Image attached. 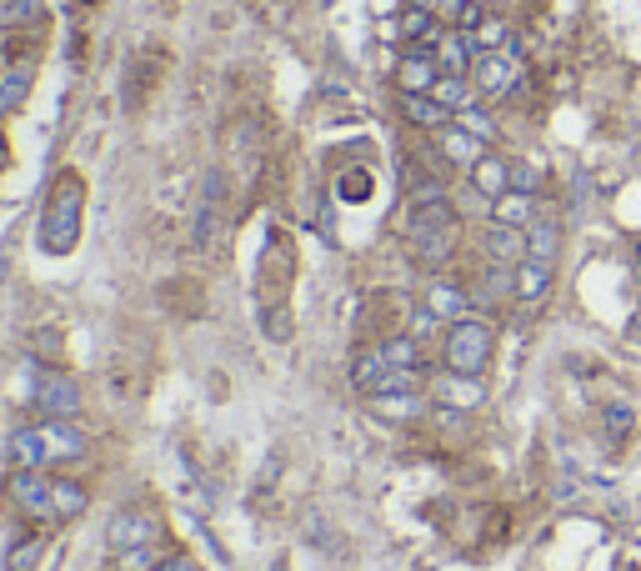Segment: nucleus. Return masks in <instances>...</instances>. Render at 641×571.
I'll use <instances>...</instances> for the list:
<instances>
[{
    "instance_id": "393cba45",
    "label": "nucleus",
    "mask_w": 641,
    "mask_h": 571,
    "mask_svg": "<svg viewBox=\"0 0 641 571\" xmlns=\"http://www.w3.org/2000/svg\"><path fill=\"white\" fill-rule=\"evenodd\" d=\"M431 96H436L441 106L451 110V116H461V110H466V106H476V96H481V90L471 86V76H441L436 86H431Z\"/></svg>"
},
{
    "instance_id": "c03bdc74",
    "label": "nucleus",
    "mask_w": 641,
    "mask_h": 571,
    "mask_svg": "<svg viewBox=\"0 0 641 571\" xmlns=\"http://www.w3.org/2000/svg\"><path fill=\"white\" fill-rule=\"evenodd\" d=\"M637 270H641V246H637Z\"/></svg>"
},
{
    "instance_id": "58836bf2",
    "label": "nucleus",
    "mask_w": 641,
    "mask_h": 571,
    "mask_svg": "<svg viewBox=\"0 0 641 571\" xmlns=\"http://www.w3.org/2000/svg\"><path fill=\"white\" fill-rule=\"evenodd\" d=\"M156 571H196V561H190V557H160Z\"/></svg>"
},
{
    "instance_id": "4c0bfd02",
    "label": "nucleus",
    "mask_w": 641,
    "mask_h": 571,
    "mask_svg": "<svg viewBox=\"0 0 641 571\" xmlns=\"http://www.w3.org/2000/svg\"><path fill=\"white\" fill-rule=\"evenodd\" d=\"M456 126H466L471 136H481V140H486V146H491V136H496V126H491V120L481 116L476 106H466V110H461V116H456Z\"/></svg>"
},
{
    "instance_id": "79ce46f5",
    "label": "nucleus",
    "mask_w": 641,
    "mask_h": 571,
    "mask_svg": "<svg viewBox=\"0 0 641 571\" xmlns=\"http://www.w3.org/2000/svg\"><path fill=\"white\" fill-rule=\"evenodd\" d=\"M10 166V146H6V136H0V170Z\"/></svg>"
},
{
    "instance_id": "b1692460",
    "label": "nucleus",
    "mask_w": 641,
    "mask_h": 571,
    "mask_svg": "<svg viewBox=\"0 0 641 571\" xmlns=\"http://www.w3.org/2000/svg\"><path fill=\"white\" fill-rule=\"evenodd\" d=\"M471 40H476V50H511L516 46V30H511L506 16H481L476 26H471Z\"/></svg>"
},
{
    "instance_id": "39448f33",
    "label": "nucleus",
    "mask_w": 641,
    "mask_h": 571,
    "mask_svg": "<svg viewBox=\"0 0 641 571\" xmlns=\"http://www.w3.org/2000/svg\"><path fill=\"white\" fill-rule=\"evenodd\" d=\"M50 481L56 476H46V471H16L10 466V476H6L10 506H16L20 516H30V521H56V511H50Z\"/></svg>"
},
{
    "instance_id": "412c9836",
    "label": "nucleus",
    "mask_w": 641,
    "mask_h": 571,
    "mask_svg": "<svg viewBox=\"0 0 641 571\" xmlns=\"http://www.w3.org/2000/svg\"><path fill=\"white\" fill-rule=\"evenodd\" d=\"M511 280H516L521 301H546L551 280H556V266H546V260H521V266L511 270Z\"/></svg>"
},
{
    "instance_id": "e433bc0d",
    "label": "nucleus",
    "mask_w": 641,
    "mask_h": 571,
    "mask_svg": "<svg viewBox=\"0 0 641 571\" xmlns=\"http://www.w3.org/2000/svg\"><path fill=\"white\" fill-rule=\"evenodd\" d=\"M631 426H637L631 406H627V401H611V406H607V431H611V436H627Z\"/></svg>"
},
{
    "instance_id": "7c9ffc66",
    "label": "nucleus",
    "mask_w": 641,
    "mask_h": 571,
    "mask_svg": "<svg viewBox=\"0 0 641 571\" xmlns=\"http://www.w3.org/2000/svg\"><path fill=\"white\" fill-rule=\"evenodd\" d=\"M381 356H386L391 366H426V356H421V341L411 336V331H401V336H386V341H381Z\"/></svg>"
},
{
    "instance_id": "4be33fe9",
    "label": "nucleus",
    "mask_w": 641,
    "mask_h": 571,
    "mask_svg": "<svg viewBox=\"0 0 641 571\" xmlns=\"http://www.w3.org/2000/svg\"><path fill=\"white\" fill-rule=\"evenodd\" d=\"M456 220V206L446 196H426V200H411V216H406V236L411 230H436Z\"/></svg>"
},
{
    "instance_id": "bb28decb",
    "label": "nucleus",
    "mask_w": 641,
    "mask_h": 571,
    "mask_svg": "<svg viewBox=\"0 0 641 571\" xmlns=\"http://www.w3.org/2000/svg\"><path fill=\"white\" fill-rule=\"evenodd\" d=\"M46 547H50L46 531H26V536L6 551V571H36L40 557H46Z\"/></svg>"
},
{
    "instance_id": "423d86ee",
    "label": "nucleus",
    "mask_w": 641,
    "mask_h": 571,
    "mask_svg": "<svg viewBox=\"0 0 641 571\" xmlns=\"http://www.w3.org/2000/svg\"><path fill=\"white\" fill-rule=\"evenodd\" d=\"M516 80H521L516 50H481L476 66H471V86H476L486 100H496V96H506V90H516Z\"/></svg>"
},
{
    "instance_id": "a19ab883",
    "label": "nucleus",
    "mask_w": 641,
    "mask_h": 571,
    "mask_svg": "<svg viewBox=\"0 0 641 571\" xmlns=\"http://www.w3.org/2000/svg\"><path fill=\"white\" fill-rule=\"evenodd\" d=\"M466 6H471V0H436V10H441V16H451V20H456Z\"/></svg>"
},
{
    "instance_id": "5701e85b",
    "label": "nucleus",
    "mask_w": 641,
    "mask_h": 571,
    "mask_svg": "<svg viewBox=\"0 0 641 571\" xmlns=\"http://www.w3.org/2000/svg\"><path fill=\"white\" fill-rule=\"evenodd\" d=\"M491 216H496V226H531L536 220V196H521V190H506V196L491 200Z\"/></svg>"
},
{
    "instance_id": "ea45409f",
    "label": "nucleus",
    "mask_w": 641,
    "mask_h": 571,
    "mask_svg": "<svg viewBox=\"0 0 641 571\" xmlns=\"http://www.w3.org/2000/svg\"><path fill=\"white\" fill-rule=\"evenodd\" d=\"M341 190H346L351 200H361V196H366V190H371V180H366V176H351V180H346V186H341Z\"/></svg>"
},
{
    "instance_id": "f8f14e48",
    "label": "nucleus",
    "mask_w": 641,
    "mask_h": 571,
    "mask_svg": "<svg viewBox=\"0 0 641 571\" xmlns=\"http://www.w3.org/2000/svg\"><path fill=\"white\" fill-rule=\"evenodd\" d=\"M436 80H441V66H436V56H431V46H411L406 56L396 60V86L411 90V96H416V90L426 96Z\"/></svg>"
},
{
    "instance_id": "aec40b11",
    "label": "nucleus",
    "mask_w": 641,
    "mask_h": 571,
    "mask_svg": "<svg viewBox=\"0 0 641 571\" xmlns=\"http://www.w3.org/2000/svg\"><path fill=\"white\" fill-rule=\"evenodd\" d=\"M401 110H406V120H411V126H421V130H441V126H451V120H456L436 96H431V90H426V96H421V90H416V96H411V90H401Z\"/></svg>"
},
{
    "instance_id": "c9c22d12",
    "label": "nucleus",
    "mask_w": 641,
    "mask_h": 571,
    "mask_svg": "<svg viewBox=\"0 0 641 571\" xmlns=\"http://www.w3.org/2000/svg\"><path fill=\"white\" fill-rule=\"evenodd\" d=\"M481 296H486V301L516 296V280H511V270L506 266H486V276H481Z\"/></svg>"
},
{
    "instance_id": "a18cd8bd",
    "label": "nucleus",
    "mask_w": 641,
    "mask_h": 571,
    "mask_svg": "<svg viewBox=\"0 0 641 571\" xmlns=\"http://www.w3.org/2000/svg\"><path fill=\"white\" fill-rule=\"evenodd\" d=\"M0 76H6V60H0Z\"/></svg>"
},
{
    "instance_id": "9b49d317",
    "label": "nucleus",
    "mask_w": 641,
    "mask_h": 571,
    "mask_svg": "<svg viewBox=\"0 0 641 571\" xmlns=\"http://www.w3.org/2000/svg\"><path fill=\"white\" fill-rule=\"evenodd\" d=\"M431 56H436L441 76H471V66H476V40H471V30H446V36L431 40Z\"/></svg>"
},
{
    "instance_id": "2f4dec72",
    "label": "nucleus",
    "mask_w": 641,
    "mask_h": 571,
    "mask_svg": "<svg viewBox=\"0 0 641 571\" xmlns=\"http://www.w3.org/2000/svg\"><path fill=\"white\" fill-rule=\"evenodd\" d=\"M46 20V6L40 0H0V26L20 30V26H40Z\"/></svg>"
},
{
    "instance_id": "c756f323",
    "label": "nucleus",
    "mask_w": 641,
    "mask_h": 571,
    "mask_svg": "<svg viewBox=\"0 0 641 571\" xmlns=\"http://www.w3.org/2000/svg\"><path fill=\"white\" fill-rule=\"evenodd\" d=\"M401 36H406L411 46H431V40H436V10L406 6V16H401Z\"/></svg>"
},
{
    "instance_id": "dca6fc26",
    "label": "nucleus",
    "mask_w": 641,
    "mask_h": 571,
    "mask_svg": "<svg viewBox=\"0 0 641 571\" xmlns=\"http://www.w3.org/2000/svg\"><path fill=\"white\" fill-rule=\"evenodd\" d=\"M481 250H486L491 266H521V260H526V230L491 226L486 236H481Z\"/></svg>"
},
{
    "instance_id": "f03ea898",
    "label": "nucleus",
    "mask_w": 641,
    "mask_h": 571,
    "mask_svg": "<svg viewBox=\"0 0 641 571\" xmlns=\"http://www.w3.org/2000/svg\"><path fill=\"white\" fill-rule=\"evenodd\" d=\"M491 351H496V326L486 316L446 321V331H441V361H446V371L481 376L491 366Z\"/></svg>"
},
{
    "instance_id": "37998d69",
    "label": "nucleus",
    "mask_w": 641,
    "mask_h": 571,
    "mask_svg": "<svg viewBox=\"0 0 641 571\" xmlns=\"http://www.w3.org/2000/svg\"><path fill=\"white\" fill-rule=\"evenodd\" d=\"M406 6H426V10H436V0H406Z\"/></svg>"
},
{
    "instance_id": "1a4fd4ad",
    "label": "nucleus",
    "mask_w": 641,
    "mask_h": 571,
    "mask_svg": "<svg viewBox=\"0 0 641 571\" xmlns=\"http://www.w3.org/2000/svg\"><path fill=\"white\" fill-rule=\"evenodd\" d=\"M36 441H40V451H46L50 466H60V461H80L90 451L86 431H80L76 421H56V416L36 421Z\"/></svg>"
},
{
    "instance_id": "ddd939ff",
    "label": "nucleus",
    "mask_w": 641,
    "mask_h": 571,
    "mask_svg": "<svg viewBox=\"0 0 641 571\" xmlns=\"http://www.w3.org/2000/svg\"><path fill=\"white\" fill-rule=\"evenodd\" d=\"M421 306H426L431 316H441V321H461V316H471V291H461L456 280L436 276L426 291H421Z\"/></svg>"
},
{
    "instance_id": "f3484780",
    "label": "nucleus",
    "mask_w": 641,
    "mask_h": 571,
    "mask_svg": "<svg viewBox=\"0 0 641 571\" xmlns=\"http://www.w3.org/2000/svg\"><path fill=\"white\" fill-rule=\"evenodd\" d=\"M466 176H471V190H476V196L496 200V196H506V190H511V160H501V156H491V150H486Z\"/></svg>"
},
{
    "instance_id": "a211bd4d",
    "label": "nucleus",
    "mask_w": 641,
    "mask_h": 571,
    "mask_svg": "<svg viewBox=\"0 0 641 571\" xmlns=\"http://www.w3.org/2000/svg\"><path fill=\"white\" fill-rule=\"evenodd\" d=\"M86 506H90V486H86V481H76V476H56V481H50V511H56V521L86 516Z\"/></svg>"
},
{
    "instance_id": "4468645a",
    "label": "nucleus",
    "mask_w": 641,
    "mask_h": 571,
    "mask_svg": "<svg viewBox=\"0 0 641 571\" xmlns=\"http://www.w3.org/2000/svg\"><path fill=\"white\" fill-rule=\"evenodd\" d=\"M436 146H441V156H446L451 166H461V170H471L481 156H486V140L471 136V130H466V126H456V120L436 130Z\"/></svg>"
},
{
    "instance_id": "c85d7f7f",
    "label": "nucleus",
    "mask_w": 641,
    "mask_h": 571,
    "mask_svg": "<svg viewBox=\"0 0 641 571\" xmlns=\"http://www.w3.org/2000/svg\"><path fill=\"white\" fill-rule=\"evenodd\" d=\"M30 80H36V70H30V66H16V70H6V76H0V116H10V110L26 106Z\"/></svg>"
},
{
    "instance_id": "7ed1b4c3",
    "label": "nucleus",
    "mask_w": 641,
    "mask_h": 571,
    "mask_svg": "<svg viewBox=\"0 0 641 571\" xmlns=\"http://www.w3.org/2000/svg\"><path fill=\"white\" fill-rule=\"evenodd\" d=\"M30 366V406L40 416H56V421H76L86 396H80V381L60 366H46V361H26Z\"/></svg>"
},
{
    "instance_id": "2eb2a0df",
    "label": "nucleus",
    "mask_w": 641,
    "mask_h": 571,
    "mask_svg": "<svg viewBox=\"0 0 641 571\" xmlns=\"http://www.w3.org/2000/svg\"><path fill=\"white\" fill-rule=\"evenodd\" d=\"M371 411H376L381 421H391V426H406V421H421L431 411V396L426 391H386V396L371 401Z\"/></svg>"
},
{
    "instance_id": "6e6552de",
    "label": "nucleus",
    "mask_w": 641,
    "mask_h": 571,
    "mask_svg": "<svg viewBox=\"0 0 641 571\" xmlns=\"http://www.w3.org/2000/svg\"><path fill=\"white\" fill-rule=\"evenodd\" d=\"M426 396L446 411H476L486 401V381L481 376H466V371H436L426 381Z\"/></svg>"
},
{
    "instance_id": "473e14b6",
    "label": "nucleus",
    "mask_w": 641,
    "mask_h": 571,
    "mask_svg": "<svg viewBox=\"0 0 641 571\" xmlns=\"http://www.w3.org/2000/svg\"><path fill=\"white\" fill-rule=\"evenodd\" d=\"M260 331H266L276 346L290 341V306L286 301H260Z\"/></svg>"
},
{
    "instance_id": "f704fd0d",
    "label": "nucleus",
    "mask_w": 641,
    "mask_h": 571,
    "mask_svg": "<svg viewBox=\"0 0 641 571\" xmlns=\"http://www.w3.org/2000/svg\"><path fill=\"white\" fill-rule=\"evenodd\" d=\"M541 180H546V170L531 166V160H511V190H521V196H536Z\"/></svg>"
},
{
    "instance_id": "6ab92c4d",
    "label": "nucleus",
    "mask_w": 641,
    "mask_h": 571,
    "mask_svg": "<svg viewBox=\"0 0 641 571\" xmlns=\"http://www.w3.org/2000/svg\"><path fill=\"white\" fill-rule=\"evenodd\" d=\"M556 256H561V220L536 216L526 226V260H546V266H556Z\"/></svg>"
},
{
    "instance_id": "f257e3e1",
    "label": "nucleus",
    "mask_w": 641,
    "mask_h": 571,
    "mask_svg": "<svg viewBox=\"0 0 641 571\" xmlns=\"http://www.w3.org/2000/svg\"><path fill=\"white\" fill-rule=\"evenodd\" d=\"M80 216H86V180L76 170H60L40 206V250L46 256H70L80 240Z\"/></svg>"
},
{
    "instance_id": "0eeeda50",
    "label": "nucleus",
    "mask_w": 641,
    "mask_h": 571,
    "mask_svg": "<svg viewBox=\"0 0 641 571\" xmlns=\"http://www.w3.org/2000/svg\"><path fill=\"white\" fill-rule=\"evenodd\" d=\"M456 250H461V220H451V226H436V230H411V260H416L426 276L446 270Z\"/></svg>"
},
{
    "instance_id": "a878e982",
    "label": "nucleus",
    "mask_w": 641,
    "mask_h": 571,
    "mask_svg": "<svg viewBox=\"0 0 641 571\" xmlns=\"http://www.w3.org/2000/svg\"><path fill=\"white\" fill-rule=\"evenodd\" d=\"M10 466L16 471H46L50 466L46 451H40V441H36V426H20L16 436H10Z\"/></svg>"
},
{
    "instance_id": "20e7f679",
    "label": "nucleus",
    "mask_w": 641,
    "mask_h": 571,
    "mask_svg": "<svg viewBox=\"0 0 641 571\" xmlns=\"http://www.w3.org/2000/svg\"><path fill=\"white\" fill-rule=\"evenodd\" d=\"M220 206H226V176H220V170H206V180H200V200H196V226H190V246H196V256H216Z\"/></svg>"
},
{
    "instance_id": "72a5a7b5",
    "label": "nucleus",
    "mask_w": 641,
    "mask_h": 571,
    "mask_svg": "<svg viewBox=\"0 0 641 571\" xmlns=\"http://www.w3.org/2000/svg\"><path fill=\"white\" fill-rule=\"evenodd\" d=\"M156 567H160V551H156V547L110 551V571H156Z\"/></svg>"
},
{
    "instance_id": "cd10ccee",
    "label": "nucleus",
    "mask_w": 641,
    "mask_h": 571,
    "mask_svg": "<svg viewBox=\"0 0 641 571\" xmlns=\"http://www.w3.org/2000/svg\"><path fill=\"white\" fill-rule=\"evenodd\" d=\"M60 351H66V331L60 326H36L26 341V356L30 361H46V366H60Z\"/></svg>"
},
{
    "instance_id": "9d476101",
    "label": "nucleus",
    "mask_w": 641,
    "mask_h": 571,
    "mask_svg": "<svg viewBox=\"0 0 641 571\" xmlns=\"http://www.w3.org/2000/svg\"><path fill=\"white\" fill-rule=\"evenodd\" d=\"M156 536H160V521L150 516V511H140V506L116 511V516H110V531H106L110 551H126V547H156Z\"/></svg>"
}]
</instances>
